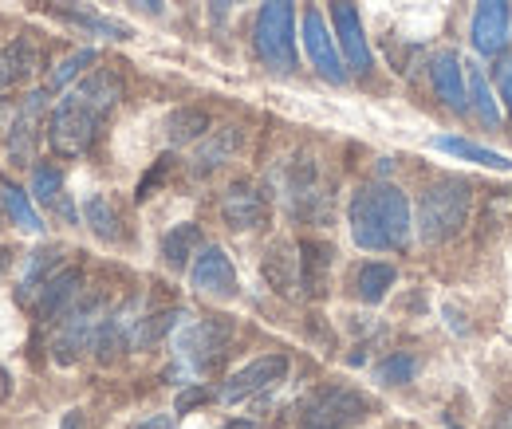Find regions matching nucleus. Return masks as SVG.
<instances>
[{"label": "nucleus", "instance_id": "1", "mask_svg": "<svg viewBox=\"0 0 512 429\" xmlns=\"http://www.w3.org/2000/svg\"><path fill=\"white\" fill-rule=\"evenodd\" d=\"M123 99V79L111 67H99L83 75L75 87H67L64 99L52 107L48 119V146L60 158H83L99 134V123L119 107Z\"/></svg>", "mask_w": 512, "mask_h": 429}, {"label": "nucleus", "instance_id": "2", "mask_svg": "<svg viewBox=\"0 0 512 429\" xmlns=\"http://www.w3.org/2000/svg\"><path fill=\"white\" fill-rule=\"evenodd\" d=\"M347 225L363 252H402L414 237V209L398 185L371 182L351 193Z\"/></svg>", "mask_w": 512, "mask_h": 429}, {"label": "nucleus", "instance_id": "3", "mask_svg": "<svg viewBox=\"0 0 512 429\" xmlns=\"http://www.w3.org/2000/svg\"><path fill=\"white\" fill-rule=\"evenodd\" d=\"M469 213H473V182L442 174L422 189L414 205V233L422 237V245H446L453 237H461V229L469 225Z\"/></svg>", "mask_w": 512, "mask_h": 429}, {"label": "nucleus", "instance_id": "4", "mask_svg": "<svg viewBox=\"0 0 512 429\" xmlns=\"http://www.w3.org/2000/svg\"><path fill=\"white\" fill-rule=\"evenodd\" d=\"M253 44L272 75L296 71V0H264L256 8Z\"/></svg>", "mask_w": 512, "mask_h": 429}, {"label": "nucleus", "instance_id": "5", "mask_svg": "<svg viewBox=\"0 0 512 429\" xmlns=\"http://www.w3.org/2000/svg\"><path fill=\"white\" fill-rule=\"evenodd\" d=\"M371 398L355 386L331 382L320 386L304 406H300V429H351L371 418Z\"/></svg>", "mask_w": 512, "mask_h": 429}, {"label": "nucleus", "instance_id": "6", "mask_svg": "<svg viewBox=\"0 0 512 429\" xmlns=\"http://www.w3.org/2000/svg\"><path fill=\"white\" fill-rule=\"evenodd\" d=\"M107 300L103 296H91V300H79V304L67 311L52 335V363L56 367H71L79 363L91 347H95V335H99V323L107 319Z\"/></svg>", "mask_w": 512, "mask_h": 429}, {"label": "nucleus", "instance_id": "7", "mask_svg": "<svg viewBox=\"0 0 512 429\" xmlns=\"http://www.w3.org/2000/svg\"><path fill=\"white\" fill-rule=\"evenodd\" d=\"M229 343H233V323L225 315H209V319L190 323L178 335V359L193 374H209V370L221 367V359L229 355Z\"/></svg>", "mask_w": 512, "mask_h": 429}, {"label": "nucleus", "instance_id": "8", "mask_svg": "<svg viewBox=\"0 0 512 429\" xmlns=\"http://www.w3.org/2000/svg\"><path fill=\"white\" fill-rule=\"evenodd\" d=\"M469 44L481 60H501L512 44V4L509 0H477L469 20Z\"/></svg>", "mask_w": 512, "mask_h": 429}, {"label": "nucleus", "instance_id": "9", "mask_svg": "<svg viewBox=\"0 0 512 429\" xmlns=\"http://www.w3.org/2000/svg\"><path fill=\"white\" fill-rule=\"evenodd\" d=\"M190 288L205 300H237L241 292V280H237V268L229 260V252L221 245H201V252L193 256L190 264Z\"/></svg>", "mask_w": 512, "mask_h": 429}, {"label": "nucleus", "instance_id": "10", "mask_svg": "<svg viewBox=\"0 0 512 429\" xmlns=\"http://www.w3.org/2000/svg\"><path fill=\"white\" fill-rule=\"evenodd\" d=\"M300 40H304V52H308V60L316 67V75H323L327 83H347V63H343V52H339V40L327 28V20H323V12L316 4L304 8Z\"/></svg>", "mask_w": 512, "mask_h": 429}, {"label": "nucleus", "instance_id": "11", "mask_svg": "<svg viewBox=\"0 0 512 429\" xmlns=\"http://www.w3.org/2000/svg\"><path fill=\"white\" fill-rule=\"evenodd\" d=\"M284 374H288V359L284 355H260L253 363H245L241 370H233L229 378H225V386H221V402L225 406H237V402H249L256 394H264V390H272L276 382H284Z\"/></svg>", "mask_w": 512, "mask_h": 429}, {"label": "nucleus", "instance_id": "12", "mask_svg": "<svg viewBox=\"0 0 512 429\" xmlns=\"http://www.w3.org/2000/svg\"><path fill=\"white\" fill-rule=\"evenodd\" d=\"M331 32H335L343 63H347L351 71L367 75V71L375 67L371 44H367V28H363V20H359L355 0H331Z\"/></svg>", "mask_w": 512, "mask_h": 429}, {"label": "nucleus", "instance_id": "13", "mask_svg": "<svg viewBox=\"0 0 512 429\" xmlns=\"http://www.w3.org/2000/svg\"><path fill=\"white\" fill-rule=\"evenodd\" d=\"M221 221L233 233H253L268 221V193L253 182H233L221 193Z\"/></svg>", "mask_w": 512, "mask_h": 429}, {"label": "nucleus", "instance_id": "14", "mask_svg": "<svg viewBox=\"0 0 512 429\" xmlns=\"http://www.w3.org/2000/svg\"><path fill=\"white\" fill-rule=\"evenodd\" d=\"M284 197H288V209L292 213L312 217V221H320L323 213H327V205H331V193H323L320 174H316V166L308 158L304 162H292V170L284 178Z\"/></svg>", "mask_w": 512, "mask_h": 429}, {"label": "nucleus", "instance_id": "15", "mask_svg": "<svg viewBox=\"0 0 512 429\" xmlns=\"http://www.w3.org/2000/svg\"><path fill=\"white\" fill-rule=\"evenodd\" d=\"M241 126H217V130H209L201 142H197V150H193L190 158V174L193 178H209V174H217L225 162H233V154L241 150Z\"/></svg>", "mask_w": 512, "mask_h": 429}, {"label": "nucleus", "instance_id": "16", "mask_svg": "<svg viewBox=\"0 0 512 429\" xmlns=\"http://www.w3.org/2000/svg\"><path fill=\"white\" fill-rule=\"evenodd\" d=\"M83 296V276L75 268H60L40 292H36V315L40 323H60Z\"/></svg>", "mask_w": 512, "mask_h": 429}, {"label": "nucleus", "instance_id": "17", "mask_svg": "<svg viewBox=\"0 0 512 429\" xmlns=\"http://www.w3.org/2000/svg\"><path fill=\"white\" fill-rule=\"evenodd\" d=\"M430 83L434 95L449 111H469V83H465V60L457 52H438L430 56Z\"/></svg>", "mask_w": 512, "mask_h": 429}, {"label": "nucleus", "instance_id": "18", "mask_svg": "<svg viewBox=\"0 0 512 429\" xmlns=\"http://www.w3.org/2000/svg\"><path fill=\"white\" fill-rule=\"evenodd\" d=\"M260 272H264V280H268L272 292L292 296V292L300 288V245H292V241H276V245H268Z\"/></svg>", "mask_w": 512, "mask_h": 429}, {"label": "nucleus", "instance_id": "19", "mask_svg": "<svg viewBox=\"0 0 512 429\" xmlns=\"http://www.w3.org/2000/svg\"><path fill=\"white\" fill-rule=\"evenodd\" d=\"M44 103H48V87H44V91H32V95L24 99V107L12 111V123H8V150H12L16 162H28V154H32L36 123H40Z\"/></svg>", "mask_w": 512, "mask_h": 429}, {"label": "nucleus", "instance_id": "20", "mask_svg": "<svg viewBox=\"0 0 512 429\" xmlns=\"http://www.w3.org/2000/svg\"><path fill=\"white\" fill-rule=\"evenodd\" d=\"M331 256L335 248L323 241H300V292L320 300L327 292V276H331Z\"/></svg>", "mask_w": 512, "mask_h": 429}, {"label": "nucleus", "instance_id": "21", "mask_svg": "<svg viewBox=\"0 0 512 429\" xmlns=\"http://www.w3.org/2000/svg\"><path fill=\"white\" fill-rule=\"evenodd\" d=\"M430 146L449 154V158L473 162V166H489V170H501V174L512 170V162L505 154H497V150H489V146H481V142H473V138H461V134H438V138H430Z\"/></svg>", "mask_w": 512, "mask_h": 429}, {"label": "nucleus", "instance_id": "22", "mask_svg": "<svg viewBox=\"0 0 512 429\" xmlns=\"http://www.w3.org/2000/svg\"><path fill=\"white\" fill-rule=\"evenodd\" d=\"M465 83H469V111L481 119L485 126H501V95H493V87H489V75H485V67L477 60H465Z\"/></svg>", "mask_w": 512, "mask_h": 429}, {"label": "nucleus", "instance_id": "23", "mask_svg": "<svg viewBox=\"0 0 512 429\" xmlns=\"http://www.w3.org/2000/svg\"><path fill=\"white\" fill-rule=\"evenodd\" d=\"M0 205H4V217H8L16 229H24V233H32V237L44 233V217L36 213V197H32L28 189H20L16 182H0Z\"/></svg>", "mask_w": 512, "mask_h": 429}, {"label": "nucleus", "instance_id": "24", "mask_svg": "<svg viewBox=\"0 0 512 429\" xmlns=\"http://www.w3.org/2000/svg\"><path fill=\"white\" fill-rule=\"evenodd\" d=\"M201 229L193 225V221H182V225H174L166 237H162V264L170 268V272H186L193 264V256L201 252Z\"/></svg>", "mask_w": 512, "mask_h": 429}, {"label": "nucleus", "instance_id": "25", "mask_svg": "<svg viewBox=\"0 0 512 429\" xmlns=\"http://www.w3.org/2000/svg\"><path fill=\"white\" fill-rule=\"evenodd\" d=\"M44 209H56L64 221H75V209L67 205L64 197V170L60 166H52V162H40L36 170H32V189H28Z\"/></svg>", "mask_w": 512, "mask_h": 429}, {"label": "nucleus", "instance_id": "26", "mask_svg": "<svg viewBox=\"0 0 512 429\" xmlns=\"http://www.w3.org/2000/svg\"><path fill=\"white\" fill-rule=\"evenodd\" d=\"M83 225H87L99 241H107V245L123 241V217H119V209H115V201H111L107 193H91V197L83 201Z\"/></svg>", "mask_w": 512, "mask_h": 429}, {"label": "nucleus", "instance_id": "27", "mask_svg": "<svg viewBox=\"0 0 512 429\" xmlns=\"http://www.w3.org/2000/svg\"><path fill=\"white\" fill-rule=\"evenodd\" d=\"M56 12H60L64 20H71L75 28L91 32V36H107V40H130L127 24H119V20H111V16H99V12L83 8L79 0H60V4H56Z\"/></svg>", "mask_w": 512, "mask_h": 429}, {"label": "nucleus", "instance_id": "28", "mask_svg": "<svg viewBox=\"0 0 512 429\" xmlns=\"http://www.w3.org/2000/svg\"><path fill=\"white\" fill-rule=\"evenodd\" d=\"M56 272H60V248H40V252H32V256H28V268H24L20 284H16V300L28 304Z\"/></svg>", "mask_w": 512, "mask_h": 429}, {"label": "nucleus", "instance_id": "29", "mask_svg": "<svg viewBox=\"0 0 512 429\" xmlns=\"http://www.w3.org/2000/svg\"><path fill=\"white\" fill-rule=\"evenodd\" d=\"M394 284H398V268H394V264H383V260H371V264H363L359 276H355V296H359L363 304L375 307L390 296Z\"/></svg>", "mask_w": 512, "mask_h": 429}, {"label": "nucleus", "instance_id": "30", "mask_svg": "<svg viewBox=\"0 0 512 429\" xmlns=\"http://www.w3.org/2000/svg\"><path fill=\"white\" fill-rule=\"evenodd\" d=\"M182 319H186V311H158V315H142V319H134L130 351H146V347L162 343V339H166Z\"/></svg>", "mask_w": 512, "mask_h": 429}, {"label": "nucleus", "instance_id": "31", "mask_svg": "<svg viewBox=\"0 0 512 429\" xmlns=\"http://www.w3.org/2000/svg\"><path fill=\"white\" fill-rule=\"evenodd\" d=\"M205 134H209V115L197 111V107H178L166 119V142L170 146H190V142H201Z\"/></svg>", "mask_w": 512, "mask_h": 429}, {"label": "nucleus", "instance_id": "32", "mask_svg": "<svg viewBox=\"0 0 512 429\" xmlns=\"http://www.w3.org/2000/svg\"><path fill=\"white\" fill-rule=\"evenodd\" d=\"M418 355L414 351H394V355H386L383 363L375 367V382L379 386H410L414 378H418Z\"/></svg>", "mask_w": 512, "mask_h": 429}, {"label": "nucleus", "instance_id": "33", "mask_svg": "<svg viewBox=\"0 0 512 429\" xmlns=\"http://www.w3.org/2000/svg\"><path fill=\"white\" fill-rule=\"evenodd\" d=\"M91 63H95V48H79V52H71V56H64V60L56 63V71L48 75L44 87H48V91H64L67 83H71L75 75H83Z\"/></svg>", "mask_w": 512, "mask_h": 429}, {"label": "nucleus", "instance_id": "34", "mask_svg": "<svg viewBox=\"0 0 512 429\" xmlns=\"http://www.w3.org/2000/svg\"><path fill=\"white\" fill-rule=\"evenodd\" d=\"M209 402V390L201 386V382H193V386H186L182 394H178V402H174V414L182 418V414H190L193 406H205Z\"/></svg>", "mask_w": 512, "mask_h": 429}, {"label": "nucleus", "instance_id": "35", "mask_svg": "<svg viewBox=\"0 0 512 429\" xmlns=\"http://www.w3.org/2000/svg\"><path fill=\"white\" fill-rule=\"evenodd\" d=\"M497 95H501V103L509 107V115H512V60L509 56L497 60Z\"/></svg>", "mask_w": 512, "mask_h": 429}, {"label": "nucleus", "instance_id": "36", "mask_svg": "<svg viewBox=\"0 0 512 429\" xmlns=\"http://www.w3.org/2000/svg\"><path fill=\"white\" fill-rule=\"evenodd\" d=\"M174 426H178L174 414H150V418H142L134 429H174Z\"/></svg>", "mask_w": 512, "mask_h": 429}, {"label": "nucleus", "instance_id": "37", "mask_svg": "<svg viewBox=\"0 0 512 429\" xmlns=\"http://www.w3.org/2000/svg\"><path fill=\"white\" fill-rule=\"evenodd\" d=\"M60 429H87V418H83V410H67L64 426H60Z\"/></svg>", "mask_w": 512, "mask_h": 429}, {"label": "nucleus", "instance_id": "38", "mask_svg": "<svg viewBox=\"0 0 512 429\" xmlns=\"http://www.w3.org/2000/svg\"><path fill=\"white\" fill-rule=\"evenodd\" d=\"M138 12H146V16H162V0H130Z\"/></svg>", "mask_w": 512, "mask_h": 429}, {"label": "nucleus", "instance_id": "39", "mask_svg": "<svg viewBox=\"0 0 512 429\" xmlns=\"http://www.w3.org/2000/svg\"><path fill=\"white\" fill-rule=\"evenodd\" d=\"M489 429H512V410H505V414H497V422Z\"/></svg>", "mask_w": 512, "mask_h": 429}, {"label": "nucleus", "instance_id": "40", "mask_svg": "<svg viewBox=\"0 0 512 429\" xmlns=\"http://www.w3.org/2000/svg\"><path fill=\"white\" fill-rule=\"evenodd\" d=\"M225 429H256V426H253V422H229Z\"/></svg>", "mask_w": 512, "mask_h": 429}, {"label": "nucleus", "instance_id": "41", "mask_svg": "<svg viewBox=\"0 0 512 429\" xmlns=\"http://www.w3.org/2000/svg\"><path fill=\"white\" fill-rule=\"evenodd\" d=\"M217 4H221V8H229V4H241V0H217Z\"/></svg>", "mask_w": 512, "mask_h": 429}, {"label": "nucleus", "instance_id": "42", "mask_svg": "<svg viewBox=\"0 0 512 429\" xmlns=\"http://www.w3.org/2000/svg\"><path fill=\"white\" fill-rule=\"evenodd\" d=\"M0 221H4V205H0Z\"/></svg>", "mask_w": 512, "mask_h": 429}]
</instances>
